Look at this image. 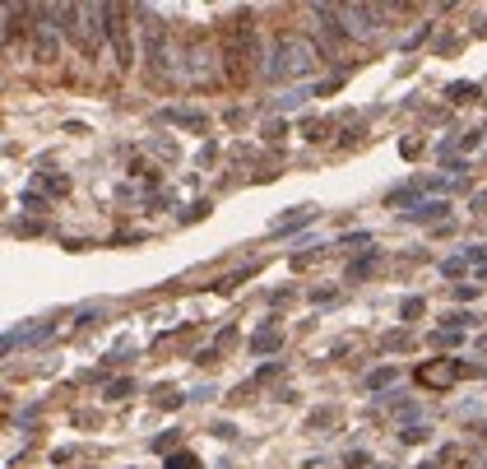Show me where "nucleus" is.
I'll use <instances>...</instances> for the list:
<instances>
[{"label": "nucleus", "mask_w": 487, "mask_h": 469, "mask_svg": "<svg viewBox=\"0 0 487 469\" xmlns=\"http://www.w3.org/2000/svg\"><path fill=\"white\" fill-rule=\"evenodd\" d=\"M19 205H23V209H33V214H42V209H47V200L37 195V190H23V195H19Z\"/></svg>", "instance_id": "nucleus-27"}, {"label": "nucleus", "mask_w": 487, "mask_h": 469, "mask_svg": "<svg viewBox=\"0 0 487 469\" xmlns=\"http://www.w3.org/2000/svg\"><path fill=\"white\" fill-rule=\"evenodd\" d=\"M177 437H181V432H167V437H158V441H154V451H167V446H177Z\"/></svg>", "instance_id": "nucleus-37"}, {"label": "nucleus", "mask_w": 487, "mask_h": 469, "mask_svg": "<svg viewBox=\"0 0 487 469\" xmlns=\"http://www.w3.org/2000/svg\"><path fill=\"white\" fill-rule=\"evenodd\" d=\"M464 265H469L464 256H450V260H445L441 269H445V274H450V279H460V274H464Z\"/></svg>", "instance_id": "nucleus-32"}, {"label": "nucleus", "mask_w": 487, "mask_h": 469, "mask_svg": "<svg viewBox=\"0 0 487 469\" xmlns=\"http://www.w3.org/2000/svg\"><path fill=\"white\" fill-rule=\"evenodd\" d=\"M483 432H487V427H483Z\"/></svg>", "instance_id": "nucleus-42"}, {"label": "nucleus", "mask_w": 487, "mask_h": 469, "mask_svg": "<svg viewBox=\"0 0 487 469\" xmlns=\"http://www.w3.org/2000/svg\"><path fill=\"white\" fill-rule=\"evenodd\" d=\"M469 209H474V214H487V190H478L474 200H469Z\"/></svg>", "instance_id": "nucleus-36"}, {"label": "nucleus", "mask_w": 487, "mask_h": 469, "mask_svg": "<svg viewBox=\"0 0 487 469\" xmlns=\"http://www.w3.org/2000/svg\"><path fill=\"white\" fill-rule=\"evenodd\" d=\"M460 372H464L460 358H427V363L418 367V381L427 386V391H445V386H455Z\"/></svg>", "instance_id": "nucleus-5"}, {"label": "nucleus", "mask_w": 487, "mask_h": 469, "mask_svg": "<svg viewBox=\"0 0 487 469\" xmlns=\"http://www.w3.org/2000/svg\"><path fill=\"white\" fill-rule=\"evenodd\" d=\"M278 348H283V330L278 325H265V330L251 335V353H278Z\"/></svg>", "instance_id": "nucleus-10"}, {"label": "nucleus", "mask_w": 487, "mask_h": 469, "mask_svg": "<svg viewBox=\"0 0 487 469\" xmlns=\"http://www.w3.org/2000/svg\"><path fill=\"white\" fill-rule=\"evenodd\" d=\"M125 395H135V381H111L107 386V400H125Z\"/></svg>", "instance_id": "nucleus-26"}, {"label": "nucleus", "mask_w": 487, "mask_h": 469, "mask_svg": "<svg viewBox=\"0 0 487 469\" xmlns=\"http://www.w3.org/2000/svg\"><path fill=\"white\" fill-rule=\"evenodd\" d=\"M37 186H42V190H56V195H66L70 181L61 177V172H42V177H37Z\"/></svg>", "instance_id": "nucleus-19"}, {"label": "nucleus", "mask_w": 487, "mask_h": 469, "mask_svg": "<svg viewBox=\"0 0 487 469\" xmlns=\"http://www.w3.org/2000/svg\"><path fill=\"white\" fill-rule=\"evenodd\" d=\"M343 423V413L339 409H311V418H307V432H334V427Z\"/></svg>", "instance_id": "nucleus-11"}, {"label": "nucleus", "mask_w": 487, "mask_h": 469, "mask_svg": "<svg viewBox=\"0 0 487 469\" xmlns=\"http://www.w3.org/2000/svg\"><path fill=\"white\" fill-rule=\"evenodd\" d=\"M371 242V233H353V237H343V246H366Z\"/></svg>", "instance_id": "nucleus-39"}, {"label": "nucleus", "mask_w": 487, "mask_h": 469, "mask_svg": "<svg viewBox=\"0 0 487 469\" xmlns=\"http://www.w3.org/2000/svg\"><path fill=\"white\" fill-rule=\"evenodd\" d=\"M47 330H51V325H28V330H10V335H5V353H14L19 344H33V339H42Z\"/></svg>", "instance_id": "nucleus-13"}, {"label": "nucleus", "mask_w": 487, "mask_h": 469, "mask_svg": "<svg viewBox=\"0 0 487 469\" xmlns=\"http://www.w3.org/2000/svg\"><path fill=\"white\" fill-rule=\"evenodd\" d=\"M422 307H427L422 298H404V307H399V316H404V321H418V316H422Z\"/></svg>", "instance_id": "nucleus-24"}, {"label": "nucleus", "mask_w": 487, "mask_h": 469, "mask_svg": "<svg viewBox=\"0 0 487 469\" xmlns=\"http://www.w3.org/2000/svg\"><path fill=\"white\" fill-rule=\"evenodd\" d=\"M195 363H199V367H214V363H218V348H204V353H195Z\"/></svg>", "instance_id": "nucleus-34"}, {"label": "nucleus", "mask_w": 487, "mask_h": 469, "mask_svg": "<svg viewBox=\"0 0 487 469\" xmlns=\"http://www.w3.org/2000/svg\"><path fill=\"white\" fill-rule=\"evenodd\" d=\"M167 469H199V460L190 456V451H172V456H167Z\"/></svg>", "instance_id": "nucleus-23"}, {"label": "nucleus", "mask_w": 487, "mask_h": 469, "mask_svg": "<svg viewBox=\"0 0 487 469\" xmlns=\"http://www.w3.org/2000/svg\"><path fill=\"white\" fill-rule=\"evenodd\" d=\"M167 121L190 126V130H204V116H199V112H167Z\"/></svg>", "instance_id": "nucleus-22"}, {"label": "nucleus", "mask_w": 487, "mask_h": 469, "mask_svg": "<svg viewBox=\"0 0 487 469\" xmlns=\"http://www.w3.org/2000/svg\"><path fill=\"white\" fill-rule=\"evenodd\" d=\"M478 348H487V335H483V339H478Z\"/></svg>", "instance_id": "nucleus-40"}, {"label": "nucleus", "mask_w": 487, "mask_h": 469, "mask_svg": "<svg viewBox=\"0 0 487 469\" xmlns=\"http://www.w3.org/2000/svg\"><path fill=\"white\" fill-rule=\"evenodd\" d=\"M404 348H413V335L409 330H395V335L386 339V353H404Z\"/></svg>", "instance_id": "nucleus-21"}, {"label": "nucleus", "mask_w": 487, "mask_h": 469, "mask_svg": "<svg viewBox=\"0 0 487 469\" xmlns=\"http://www.w3.org/2000/svg\"><path fill=\"white\" fill-rule=\"evenodd\" d=\"M283 135H288V126H283V116H278V121H269V126H265V140H283Z\"/></svg>", "instance_id": "nucleus-33"}, {"label": "nucleus", "mask_w": 487, "mask_h": 469, "mask_svg": "<svg viewBox=\"0 0 487 469\" xmlns=\"http://www.w3.org/2000/svg\"><path fill=\"white\" fill-rule=\"evenodd\" d=\"M302 102H307V89H292V93H283V98H278V107H283V112H292V107H302Z\"/></svg>", "instance_id": "nucleus-28"}, {"label": "nucleus", "mask_w": 487, "mask_h": 469, "mask_svg": "<svg viewBox=\"0 0 487 469\" xmlns=\"http://www.w3.org/2000/svg\"><path fill=\"white\" fill-rule=\"evenodd\" d=\"M107 37H111V51H116V66L130 70L135 66V42H130V23H125L121 5H107Z\"/></svg>", "instance_id": "nucleus-2"}, {"label": "nucleus", "mask_w": 487, "mask_h": 469, "mask_svg": "<svg viewBox=\"0 0 487 469\" xmlns=\"http://www.w3.org/2000/svg\"><path fill=\"white\" fill-rule=\"evenodd\" d=\"M311 19H316V33H321V42H325V51H339L343 47V37H348V28H343V19H339V10L334 5H316L311 10Z\"/></svg>", "instance_id": "nucleus-6"}, {"label": "nucleus", "mask_w": 487, "mask_h": 469, "mask_svg": "<svg viewBox=\"0 0 487 469\" xmlns=\"http://www.w3.org/2000/svg\"><path fill=\"white\" fill-rule=\"evenodd\" d=\"M214 75H218V66H214V51H204V47H190V51H186V79H190V84H209Z\"/></svg>", "instance_id": "nucleus-7"}, {"label": "nucleus", "mask_w": 487, "mask_h": 469, "mask_svg": "<svg viewBox=\"0 0 487 469\" xmlns=\"http://www.w3.org/2000/svg\"><path fill=\"white\" fill-rule=\"evenodd\" d=\"M371 269H376V251H366L362 260H353V265H348V279H366Z\"/></svg>", "instance_id": "nucleus-17"}, {"label": "nucleus", "mask_w": 487, "mask_h": 469, "mask_svg": "<svg viewBox=\"0 0 487 469\" xmlns=\"http://www.w3.org/2000/svg\"><path fill=\"white\" fill-rule=\"evenodd\" d=\"M316 66H321V47L311 42V37L283 33V37H274V47H269L265 75L269 79H307Z\"/></svg>", "instance_id": "nucleus-1"}, {"label": "nucleus", "mask_w": 487, "mask_h": 469, "mask_svg": "<svg viewBox=\"0 0 487 469\" xmlns=\"http://www.w3.org/2000/svg\"><path fill=\"white\" fill-rule=\"evenodd\" d=\"M386 5H339V19L348 37H376V19H386Z\"/></svg>", "instance_id": "nucleus-4"}, {"label": "nucleus", "mask_w": 487, "mask_h": 469, "mask_svg": "<svg viewBox=\"0 0 487 469\" xmlns=\"http://www.w3.org/2000/svg\"><path fill=\"white\" fill-rule=\"evenodd\" d=\"M404 219H409V224H441V219H445V205H441V200H422L418 209H409Z\"/></svg>", "instance_id": "nucleus-12"}, {"label": "nucleus", "mask_w": 487, "mask_h": 469, "mask_svg": "<svg viewBox=\"0 0 487 469\" xmlns=\"http://www.w3.org/2000/svg\"><path fill=\"white\" fill-rule=\"evenodd\" d=\"M386 205H390V209H409V205H422V186H399V190H390Z\"/></svg>", "instance_id": "nucleus-14"}, {"label": "nucleus", "mask_w": 487, "mask_h": 469, "mask_svg": "<svg viewBox=\"0 0 487 469\" xmlns=\"http://www.w3.org/2000/svg\"><path fill=\"white\" fill-rule=\"evenodd\" d=\"M316 214H321L316 205H297V209H288L283 219H274V233H297V228H307Z\"/></svg>", "instance_id": "nucleus-9"}, {"label": "nucleus", "mask_w": 487, "mask_h": 469, "mask_svg": "<svg viewBox=\"0 0 487 469\" xmlns=\"http://www.w3.org/2000/svg\"><path fill=\"white\" fill-rule=\"evenodd\" d=\"M445 98H450V102H474L478 98V84H450Z\"/></svg>", "instance_id": "nucleus-20"}, {"label": "nucleus", "mask_w": 487, "mask_h": 469, "mask_svg": "<svg viewBox=\"0 0 487 469\" xmlns=\"http://www.w3.org/2000/svg\"><path fill=\"white\" fill-rule=\"evenodd\" d=\"M181 400H186V395L172 391V386H158V391H154V404H158V409H177Z\"/></svg>", "instance_id": "nucleus-15"}, {"label": "nucleus", "mask_w": 487, "mask_h": 469, "mask_svg": "<svg viewBox=\"0 0 487 469\" xmlns=\"http://www.w3.org/2000/svg\"><path fill=\"white\" fill-rule=\"evenodd\" d=\"M144 47H149L154 70H163V75H172V70H177V47L163 37V23H158L154 14H144Z\"/></svg>", "instance_id": "nucleus-3"}, {"label": "nucleus", "mask_w": 487, "mask_h": 469, "mask_svg": "<svg viewBox=\"0 0 487 469\" xmlns=\"http://www.w3.org/2000/svg\"><path fill=\"white\" fill-rule=\"evenodd\" d=\"M278 372H283V363H269V367H260V377H255V381H274Z\"/></svg>", "instance_id": "nucleus-35"}, {"label": "nucleus", "mask_w": 487, "mask_h": 469, "mask_svg": "<svg viewBox=\"0 0 487 469\" xmlns=\"http://www.w3.org/2000/svg\"><path fill=\"white\" fill-rule=\"evenodd\" d=\"M56 56H61V37H56V23H37V33H33V61L51 66Z\"/></svg>", "instance_id": "nucleus-8"}, {"label": "nucleus", "mask_w": 487, "mask_h": 469, "mask_svg": "<svg viewBox=\"0 0 487 469\" xmlns=\"http://www.w3.org/2000/svg\"><path fill=\"white\" fill-rule=\"evenodd\" d=\"M386 386H395V367H376L366 377V391H386Z\"/></svg>", "instance_id": "nucleus-18"}, {"label": "nucleus", "mask_w": 487, "mask_h": 469, "mask_svg": "<svg viewBox=\"0 0 487 469\" xmlns=\"http://www.w3.org/2000/svg\"><path fill=\"white\" fill-rule=\"evenodd\" d=\"M474 321H478L474 312H450V316H445V321H441V330H460V335H464V330H469V325H474Z\"/></svg>", "instance_id": "nucleus-16"}, {"label": "nucleus", "mask_w": 487, "mask_h": 469, "mask_svg": "<svg viewBox=\"0 0 487 469\" xmlns=\"http://www.w3.org/2000/svg\"><path fill=\"white\" fill-rule=\"evenodd\" d=\"M418 469H436V465H418Z\"/></svg>", "instance_id": "nucleus-41"}, {"label": "nucleus", "mask_w": 487, "mask_h": 469, "mask_svg": "<svg viewBox=\"0 0 487 469\" xmlns=\"http://www.w3.org/2000/svg\"><path fill=\"white\" fill-rule=\"evenodd\" d=\"M209 209H214L209 200H195V205H190L186 214H181V219H186V224H195V219H204V214H209Z\"/></svg>", "instance_id": "nucleus-29"}, {"label": "nucleus", "mask_w": 487, "mask_h": 469, "mask_svg": "<svg viewBox=\"0 0 487 469\" xmlns=\"http://www.w3.org/2000/svg\"><path fill=\"white\" fill-rule=\"evenodd\" d=\"M302 130H307V140L316 145V140H325V135H330V126H325V121H307Z\"/></svg>", "instance_id": "nucleus-30"}, {"label": "nucleus", "mask_w": 487, "mask_h": 469, "mask_svg": "<svg viewBox=\"0 0 487 469\" xmlns=\"http://www.w3.org/2000/svg\"><path fill=\"white\" fill-rule=\"evenodd\" d=\"M399 437H404L409 446H418V441H427V423H409V427H404Z\"/></svg>", "instance_id": "nucleus-25"}, {"label": "nucleus", "mask_w": 487, "mask_h": 469, "mask_svg": "<svg viewBox=\"0 0 487 469\" xmlns=\"http://www.w3.org/2000/svg\"><path fill=\"white\" fill-rule=\"evenodd\" d=\"M343 465H348V469H366V465H371V456H366V451H348Z\"/></svg>", "instance_id": "nucleus-31"}, {"label": "nucleus", "mask_w": 487, "mask_h": 469, "mask_svg": "<svg viewBox=\"0 0 487 469\" xmlns=\"http://www.w3.org/2000/svg\"><path fill=\"white\" fill-rule=\"evenodd\" d=\"M441 465H460V446H445L441 451Z\"/></svg>", "instance_id": "nucleus-38"}]
</instances>
